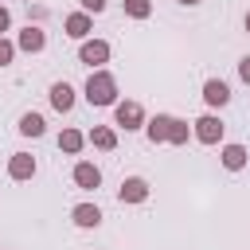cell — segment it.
<instances>
[{
    "mask_svg": "<svg viewBox=\"0 0 250 250\" xmlns=\"http://www.w3.org/2000/svg\"><path fill=\"white\" fill-rule=\"evenodd\" d=\"M86 102L90 105H113L117 102V82L109 70H94L90 82H86Z\"/></svg>",
    "mask_w": 250,
    "mask_h": 250,
    "instance_id": "1",
    "label": "cell"
},
{
    "mask_svg": "<svg viewBox=\"0 0 250 250\" xmlns=\"http://www.w3.org/2000/svg\"><path fill=\"white\" fill-rule=\"evenodd\" d=\"M195 141H203V145H219V141H223V121H219L215 113H203V117L195 121Z\"/></svg>",
    "mask_w": 250,
    "mask_h": 250,
    "instance_id": "2",
    "label": "cell"
},
{
    "mask_svg": "<svg viewBox=\"0 0 250 250\" xmlns=\"http://www.w3.org/2000/svg\"><path fill=\"white\" fill-rule=\"evenodd\" d=\"M78 59H82L86 66H102V62L109 59V43H105V39H86V43L78 47Z\"/></svg>",
    "mask_w": 250,
    "mask_h": 250,
    "instance_id": "3",
    "label": "cell"
},
{
    "mask_svg": "<svg viewBox=\"0 0 250 250\" xmlns=\"http://www.w3.org/2000/svg\"><path fill=\"white\" fill-rule=\"evenodd\" d=\"M121 203H145L148 199V184L141 180V176H129V180H121Z\"/></svg>",
    "mask_w": 250,
    "mask_h": 250,
    "instance_id": "4",
    "label": "cell"
},
{
    "mask_svg": "<svg viewBox=\"0 0 250 250\" xmlns=\"http://www.w3.org/2000/svg\"><path fill=\"white\" fill-rule=\"evenodd\" d=\"M203 102H207V105H227V102H230V86H227L223 78H207V82H203Z\"/></svg>",
    "mask_w": 250,
    "mask_h": 250,
    "instance_id": "5",
    "label": "cell"
},
{
    "mask_svg": "<svg viewBox=\"0 0 250 250\" xmlns=\"http://www.w3.org/2000/svg\"><path fill=\"white\" fill-rule=\"evenodd\" d=\"M141 121H145V109L137 102H121L117 105V125L121 129H141Z\"/></svg>",
    "mask_w": 250,
    "mask_h": 250,
    "instance_id": "6",
    "label": "cell"
},
{
    "mask_svg": "<svg viewBox=\"0 0 250 250\" xmlns=\"http://www.w3.org/2000/svg\"><path fill=\"white\" fill-rule=\"evenodd\" d=\"M74 184H78V188H86V191H94V188L102 184V172H98V164H90V160L74 164Z\"/></svg>",
    "mask_w": 250,
    "mask_h": 250,
    "instance_id": "7",
    "label": "cell"
},
{
    "mask_svg": "<svg viewBox=\"0 0 250 250\" xmlns=\"http://www.w3.org/2000/svg\"><path fill=\"white\" fill-rule=\"evenodd\" d=\"M8 176H12V180H31V176H35V160H31L27 152H16V156L8 160Z\"/></svg>",
    "mask_w": 250,
    "mask_h": 250,
    "instance_id": "8",
    "label": "cell"
},
{
    "mask_svg": "<svg viewBox=\"0 0 250 250\" xmlns=\"http://www.w3.org/2000/svg\"><path fill=\"white\" fill-rule=\"evenodd\" d=\"M51 105H55L59 113L74 109V90H70V82H55V86H51Z\"/></svg>",
    "mask_w": 250,
    "mask_h": 250,
    "instance_id": "9",
    "label": "cell"
},
{
    "mask_svg": "<svg viewBox=\"0 0 250 250\" xmlns=\"http://www.w3.org/2000/svg\"><path fill=\"white\" fill-rule=\"evenodd\" d=\"M66 35H70V39H86V35H90V12L66 16Z\"/></svg>",
    "mask_w": 250,
    "mask_h": 250,
    "instance_id": "10",
    "label": "cell"
},
{
    "mask_svg": "<svg viewBox=\"0 0 250 250\" xmlns=\"http://www.w3.org/2000/svg\"><path fill=\"white\" fill-rule=\"evenodd\" d=\"M43 47H47V35H43L39 27L27 23V27L20 31V51H43Z\"/></svg>",
    "mask_w": 250,
    "mask_h": 250,
    "instance_id": "11",
    "label": "cell"
},
{
    "mask_svg": "<svg viewBox=\"0 0 250 250\" xmlns=\"http://www.w3.org/2000/svg\"><path fill=\"white\" fill-rule=\"evenodd\" d=\"M90 145L109 152V148H117V133H113V129H105V125H94V129H90Z\"/></svg>",
    "mask_w": 250,
    "mask_h": 250,
    "instance_id": "12",
    "label": "cell"
},
{
    "mask_svg": "<svg viewBox=\"0 0 250 250\" xmlns=\"http://www.w3.org/2000/svg\"><path fill=\"white\" fill-rule=\"evenodd\" d=\"M70 215H74V223H78V227H98V223H102V211H98L94 203H78Z\"/></svg>",
    "mask_w": 250,
    "mask_h": 250,
    "instance_id": "13",
    "label": "cell"
},
{
    "mask_svg": "<svg viewBox=\"0 0 250 250\" xmlns=\"http://www.w3.org/2000/svg\"><path fill=\"white\" fill-rule=\"evenodd\" d=\"M168 129H172V117L168 113H156L152 121H148V141L156 145V141H168Z\"/></svg>",
    "mask_w": 250,
    "mask_h": 250,
    "instance_id": "14",
    "label": "cell"
},
{
    "mask_svg": "<svg viewBox=\"0 0 250 250\" xmlns=\"http://www.w3.org/2000/svg\"><path fill=\"white\" fill-rule=\"evenodd\" d=\"M43 129H47V121H43L39 113H23V117H20V133H23V137H43Z\"/></svg>",
    "mask_w": 250,
    "mask_h": 250,
    "instance_id": "15",
    "label": "cell"
},
{
    "mask_svg": "<svg viewBox=\"0 0 250 250\" xmlns=\"http://www.w3.org/2000/svg\"><path fill=\"white\" fill-rule=\"evenodd\" d=\"M242 164H246V148H242V145H227V148H223V168L238 172Z\"/></svg>",
    "mask_w": 250,
    "mask_h": 250,
    "instance_id": "16",
    "label": "cell"
},
{
    "mask_svg": "<svg viewBox=\"0 0 250 250\" xmlns=\"http://www.w3.org/2000/svg\"><path fill=\"white\" fill-rule=\"evenodd\" d=\"M82 145H86V137H82L78 129H62V137H59V148H62V152H78Z\"/></svg>",
    "mask_w": 250,
    "mask_h": 250,
    "instance_id": "17",
    "label": "cell"
},
{
    "mask_svg": "<svg viewBox=\"0 0 250 250\" xmlns=\"http://www.w3.org/2000/svg\"><path fill=\"white\" fill-rule=\"evenodd\" d=\"M148 12H152L148 0H125V16H133V20H148Z\"/></svg>",
    "mask_w": 250,
    "mask_h": 250,
    "instance_id": "18",
    "label": "cell"
},
{
    "mask_svg": "<svg viewBox=\"0 0 250 250\" xmlns=\"http://www.w3.org/2000/svg\"><path fill=\"white\" fill-rule=\"evenodd\" d=\"M188 133H191V129H188V121H176V117H172V129H168V141H172V145H188Z\"/></svg>",
    "mask_w": 250,
    "mask_h": 250,
    "instance_id": "19",
    "label": "cell"
},
{
    "mask_svg": "<svg viewBox=\"0 0 250 250\" xmlns=\"http://www.w3.org/2000/svg\"><path fill=\"white\" fill-rule=\"evenodd\" d=\"M12 55H16V47H12L8 39H0V66H8V62H12Z\"/></svg>",
    "mask_w": 250,
    "mask_h": 250,
    "instance_id": "20",
    "label": "cell"
},
{
    "mask_svg": "<svg viewBox=\"0 0 250 250\" xmlns=\"http://www.w3.org/2000/svg\"><path fill=\"white\" fill-rule=\"evenodd\" d=\"M86 12H105V0H82Z\"/></svg>",
    "mask_w": 250,
    "mask_h": 250,
    "instance_id": "21",
    "label": "cell"
},
{
    "mask_svg": "<svg viewBox=\"0 0 250 250\" xmlns=\"http://www.w3.org/2000/svg\"><path fill=\"white\" fill-rule=\"evenodd\" d=\"M238 74H242V82H246V86H250V55H246V59H242V62H238Z\"/></svg>",
    "mask_w": 250,
    "mask_h": 250,
    "instance_id": "22",
    "label": "cell"
},
{
    "mask_svg": "<svg viewBox=\"0 0 250 250\" xmlns=\"http://www.w3.org/2000/svg\"><path fill=\"white\" fill-rule=\"evenodd\" d=\"M8 23H12V16H8V8H0V31H8Z\"/></svg>",
    "mask_w": 250,
    "mask_h": 250,
    "instance_id": "23",
    "label": "cell"
},
{
    "mask_svg": "<svg viewBox=\"0 0 250 250\" xmlns=\"http://www.w3.org/2000/svg\"><path fill=\"white\" fill-rule=\"evenodd\" d=\"M180 4H188V8H191V4H199V0H180Z\"/></svg>",
    "mask_w": 250,
    "mask_h": 250,
    "instance_id": "24",
    "label": "cell"
},
{
    "mask_svg": "<svg viewBox=\"0 0 250 250\" xmlns=\"http://www.w3.org/2000/svg\"><path fill=\"white\" fill-rule=\"evenodd\" d=\"M246 31H250V12H246Z\"/></svg>",
    "mask_w": 250,
    "mask_h": 250,
    "instance_id": "25",
    "label": "cell"
}]
</instances>
